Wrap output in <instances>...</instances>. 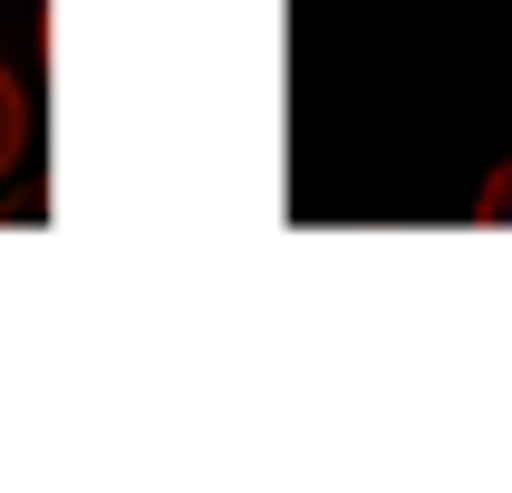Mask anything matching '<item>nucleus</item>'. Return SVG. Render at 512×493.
Segmentation results:
<instances>
[{"mask_svg":"<svg viewBox=\"0 0 512 493\" xmlns=\"http://www.w3.org/2000/svg\"><path fill=\"white\" fill-rule=\"evenodd\" d=\"M20 155H29V97H20V78H10V58H0V184L20 174Z\"/></svg>","mask_w":512,"mask_h":493,"instance_id":"obj_1","label":"nucleus"},{"mask_svg":"<svg viewBox=\"0 0 512 493\" xmlns=\"http://www.w3.org/2000/svg\"><path fill=\"white\" fill-rule=\"evenodd\" d=\"M474 223H503V232H512V165L493 174L484 194H474Z\"/></svg>","mask_w":512,"mask_h":493,"instance_id":"obj_2","label":"nucleus"}]
</instances>
